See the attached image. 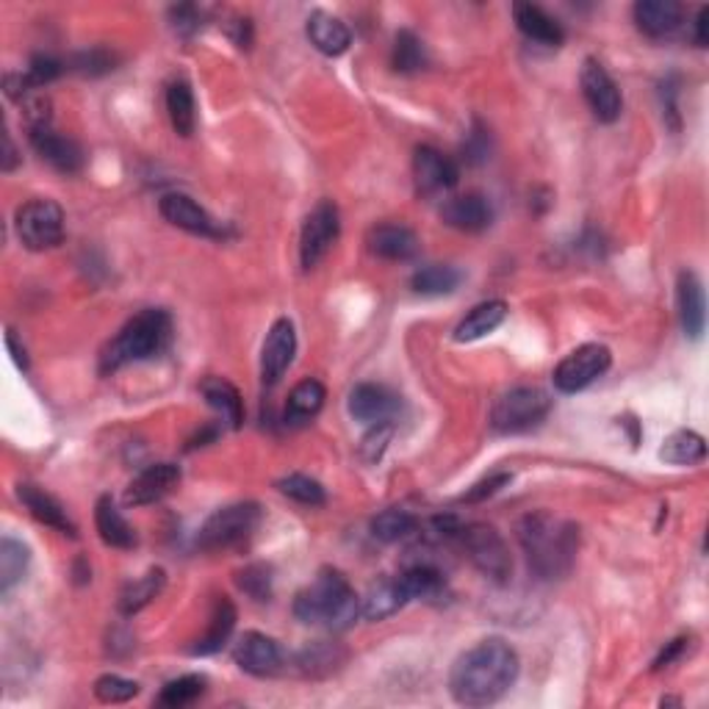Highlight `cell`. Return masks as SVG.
Listing matches in <instances>:
<instances>
[{
    "mask_svg": "<svg viewBox=\"0 0 709 709\" xmlns=\"http://www.w3.org/2000/svg\"><path fill=\"white\" fill-rule=\"evenodd\" d=\"M519 654L502 638H488L455 662L450 690L463 707H491L519 679Z\"/></svg>",
    "mask_w": 709,
    "mask_h": 709,
    "instance_id": "cell-1",
    "label": "cell"
},
{
    "mask_svg": "<svg viewBox=\"0 0 709 709\" xmlns=\"http://www.w3.org/2000/svg\"><path fill=\"white\" fill-rule=\"evenodd\" d=\"M515 532L530 571L538 573L541 580H560L571 571L580 549V530L571 521H560L546 510H535L519 521Z\"/></svg>",
    "mask_w": 709,
    "mask_h": 709,
    "instance_id": "cell-2",
    "label": "cell"
},
{
    "mask_svg": "<svg viewBox=\"0 0 709 709\" xmlns=\"http://www.w3.org/2000/svg\"><path fill=\"white\" fill-rule=\"evenodd\" d=\"M294 615L307 627H327L333 632H341L352 627L354 618L361 615V602L341 571L325 568L314 585L297 593Z\"/></svg>",
    "mask_w": 709,
    "mask_h": 709,
    "instance_id": "cell-3",
    "label": "cell"
},
{
    "mask_svg": "<svg viewBox=\"0 0 709 709\" xmlns=\"http://www.w3.org/2000/svg\"><path fill=\"white\" fill-rule=\"evenodd\" d=\"M172 338V319L161 307H148L137 314L117 336L112 338L101 354V372L112 374L117 369L128 367L137 361H150L155 354L170 347Z\"/></svg>",
    "mask_w": 709,
    "mask_h": 709,
    "instance_id": "cell-4",
    "label": "cell"
},
{
    "mask_svg": "<svg viewBox=\"0 0 709 709\" xmlns=\"http://www.w3.org/2000/svg\"><path fill=\"white\" fill-rule=\"evenodd\" d=\"M549 410L551 399L546 391L521 385V388H513L499 396L491 410V427L497 432H502V435H515V432H526L532 427H538L549 416Z\"/></svg>",
    "mask_w": 709,
    "mask_h": 709,
    "instance_id": "cell-5",
    "label": "cell"
},
{
    "mask_svg": "<svg viewBox=\"0 0 709 709\" xmlns=\"http://www.w3.org/2000/svg\"><path fill=\"white\" fill-rule=\"evenodd\" d=\"M461 544L466 549L468 560L474 562L483 577H488L497 585H504L513 573V557H510L508 544L499 535L497 526L491 524H468L461 526Z\"/></svg>",
    "mask_w": 709,
    "mask_h": 709,
    "instance_id": "cell-6",
    "label": "cell"
},
{
    "mask_svg": "<svg viewBox=\"0 0 709 709\" xmlns=\"http://www.w3.org/2000/svg\"><path fill=\"white\" fill-rule=\"evenodd\" d=\"M260 524V508L255 502H236L228 508H219L217 513L208 515L206 524L200 526L197 546L206 551L231 549L247 541Z\"/></svg>",
    "mask_w": 709,
    "mask_h": 709,
    "instance_id": "cell-7",
    "label": "cell"
},
{
    "mask_svg": "<svg viewBox=\"0 0 709 709\" xmlns=\"http://www.w3.org/2000/svg\"><path fill=\"white\" fill-rule=\"evenodd\" d=\"M14 228H18L20 242L34 253L54 249L65 239V211L54 200H28L18 208Z\"/></svg>",
    "mask_w": 709,
    "mask_h": 709,
    "instance_id": "cell-8",
    "label": "cell"
},
{
    "mask_svg": "<svg viewBox=\"0 0 709 709\" xmlns=\"http://www.w3.org/2000/svg\"><path fill=\"white\" fill-rule=\"evenodd\" d=\"M609 367H613V352L604 344H582L555 369V388L562 394L585 391L602 374H607Z\"/></svg>",
    "mask_w": 709,
    "mask_h": 709,
    "instance_id": "cell-9",
    "label": "cell"
},
{
    "mask_svg": "<svg viewBox=\"0 0 709 709\" xmlns=\"http://www.w3.org/2000/svg\"><path fill=\"white\" fill-rule=\"evenodd\" d=\"M341 233V219H338V208L330 200H322L314 211L307 213L305 225H302L300 236V260L302 269H314L322 264L333 244L338 242Z\"/></svg>",
    "mask_w": 709,
    "mask_h": 709,
    "instance_id": "cell-10",
    "label": "cell"
},
{
    "mask_svg": "<svg viewBox=\"0 0 709 709\" xmlns=\"http://www.w3.org/2000/svg\"><path fill=\"white\" fill-rule=\"evenodd\" d=\"M580 83H582V95H585L588 106H591L593 117H596L598 123H615V119L620 117V108H624L620 89L615 86L613 75H609L596 59L585 61Z\"/></svg>",
    "mask_w": 709,
    "mask_h": 709,
    "instance_id": "cell-11",
    "label": "cell"
},
{
    "mask_svg": "<svg viewBox=\"0 0 709 709\" xmlns=\"http://www.w3.org/2000/svg\"><path fill=\"white\" fill-rule=\"evenodd\" d=\"M414 177L419 195L435 197L441 191L455 189L457 181H461V170H457V164L450 155H443L441 150L425 144L414 155Z\"/></svg>",
    "mask_w": 709,
    "mask_h": 709,
    "instance_id": "cell-12",
    "label": "cell"
},
{
    "mask_svg": "<svg viewBox=\"0 0 709 709\" xmlns=\"http://www.w3.org/2000/svg\"><path fill=\"white\" fill-rule=\"evenodd\" d=\"M161 217L170 222V225L181 228L186 233H195V236L206 239H222V228L219 222H213L211 213L200 206V202L191 200L189 195H181V191H170L159 200Z\"/></svg>",
    "mask_w": 709,
    "mask_h": 709,
    "instance_id": "cell-13",
    "label": "cell"
},
{
    "mask_svg": "<svg viewBox=\"0 0 709 709\" xmlns=\"http://www.w3.org/2000/svg\"><path fill=\"white\" fill-rule=\"evenodd\" d=\"M297 354V333L289 319H278L266 333L264 349H260V377L266 385L280 383Z\"/></svg>",
    "mask_w": 709,
    "mask_h": 709,
    "instance_id": "cell-14",
    "label": "cell"
},
{
    "mask_svg": "<svg viewBox=\"0 0 709 709\" xmlns=\"http://www.w3.org/2000/svg\"><path fill=\"white\" fill-rule=\"evenodd\" d=\"M233 660L244 674L253 676H275L283 665V651L278 640L264 632H244L233 649Z\"/></svg>",
    "mask_w": 709,
    "mask_h": 709,
    "instance_id": "cell-15",
    "label": "cell"
},
{
    "mask_svg": "<svg viewBox=\"0 0 709 709\" xmlns=\"http://www.w3.org/2000/svg\"><path fill=\"white\" fill-rule=\"evenodd\" d=\"M177 483H181V466H175V463H153L125 488V504L128 508H144V504L161 502L166 493L175 491Z\"/></svg>",
    "mask_w": 709,
    "mask_h": 709,
    "instance_id": "cell-16",
    "label": "cell"
},
{
    "mask_svg": "<svg viewBox=\"0 0 709 709\" xmlns=\"http://www.w3.org/2000/svg\"><path fill=\"white\" fill-rule=\"evenodd\" d=\"M441 219L450 228L463 233H483L485 228H491L493 222V206L488 197L468 191V195L450 197L441 206Z\"/></svg>",
    "mask_w": 709,
    "mask_h": 709,
    "instance_id": "cell-17",
    "label": "cell"
},
{
    "mask_svg": "<svg viewBox=\"0 0 709 709\" xmlns=\"http://www.w3.org/2000/svg\"><path fill=\"white\" fill-rule=\"evenodd\" d=\"M396 410H399V396L385 385L363 383L349 394V414L369 427L385 425V421L394 419Z\"/></svg>",
    "mask_w": 709,
    "mask_h": 709,
    "instance_id": "cell-18",
    "label": "cell"
},
{
    "mask_svg": "<svg viewBox=\"0 0 709 709\" xmlns=\"http://www.w3.org/2000/svg\"><path fill=\"white\" fill-rule=\"evenodd\" d=\"M31 144H34L36 155L42 161H48L54 170L72 175L83 166V150L78 148V142H72L70 137H61L54 128L31 130Z\"/></svg>",
    "mask_w": 709,
    "mask_h": 709,
    "instance_id": "cell-19",
    "label": "cell"
},
{
    "mask_svg": "<svg viewBox=\"0 0 709 709\" xmlns=\"http://www.w3.org/2000/svg\"><path fill=\"white\" fill-rule=\"evenodd\" d=\"M369 253L377 255L383 260H410L419 255V236H416L410 228L394 225V222H385V225H377L369 231L367 236Z\"/></svg>",
    "mask_w": 709,
    "mask_h": 709,
    "instance_id": "cell-20",
    "label": "cell"
},
{
    "mask_svg": "<svg viewBox=\"0 0 709 709\" xmlns=\"http://www.w3.org/2000/svg\"><path fill=\"white\" fill-rule=\"evenodd\" d=\"M18 497H20V502L31 510V515H34L36 521H42V524L50 526V530L61 532V535H67V538H75L78 526L72 524V519L67 515V510L61 508V502H56L48 491H42L39 485L20 483Z\"/></svg>",
    "mask_w": 709,
    "mask_h": 709,
    "instance_id": "cell-21",
    "label": "cell"
},
{
    "mask_svg": "<svg viewBox=\"0 0 709 709\" xmlns=\"http://www.w3.org/2000/svg\"><path fill=\"white\" fill-rule=\"evenodd\" d=\"M676 307H679L685 336L701 338L704 325H707V300H704V286L696 272H682L676 280Z\"/></svg>",
    "mask_w": 709,
    "mask_h": 709,
    "instance_id": "cell-22",
    "label": "cell"
},
{
    "mask_svg": "<svg viewBox=\"0 0 709 709\" xmlns=\"http://www.w3.org/2000/svg\"><path fill=\"white\" fill-rule=\"evenodd\" d=\"M635 23L646 36L662 39L682 25V7L674 0H640L635 3Z\"/></svg>",
    "mask_w": 709,
    "mask_h": 709,
    "instance_id": "cell-23",
    "label": "cell"
},
{
    "mask_svg": "<svg viewBox=\"0 0 709 709\" xmlns=\"http://www.w3.org/2000/svg\"><path fill=\"white\" fill-rule=\"evenodd\" d=\"M233 629H236V607H233V602L228 596H219L217 602H213L208 629L195 640L191 654L195 656L217 654V651L231 640Z\"/></svg>",
    "mask_w": 709,
    "mask_h": 709,
    "instance_id": "cell-24",
    "label": "cell"
},
{
    "mask_svg": "<svg viewBox=\"0 0 709 709\" xmlns=\"http://www.w3.org/2000/svg\"><path fill=\"white\" fill-rule=\"evenodd\" d=\"M513 20L526 39L546 45V48H557V45H562V39H566L562 25L557 23L551 14H546L544 9L535 7V3H515Z\"/></svg>",
    "mask_w": 709,
    "mask_h": 709,
    "instance_id": "cell-25",
    "label": "cell"
},
{
    "mask_svg": "<svg viewBox=\"0 0 709 709\" xmlns=\"http://www.w3.org/2000/svg\"><path fill=\"white\" fill-rule=\"evenodd\" d=\"M307 39L325 56H341L352 45V34L344 25V20L333 18L327 12H314L307 18Z\"/></svg>",
    "mask_w": 709,
    "mask_h": 709,
    "instance_id": "cell-26",
    "label": "cell"
},
{
    "mask_svg": "<svg viewBox=\"0 0 709 709\" xmlns=\"http://www.w3.org/2000/svg\"><path fill=\"white\" fill-rule=\"evenodd\" d=\"M200 394L233 430L244 425V399L236 385L225 377H206L200 383Z\"/></svg>",
    "mask_w": 709,
    "mask_h": 709,
    "instance_id": "cell-27",
    "label": "cell"
},
{
    "mask_svg": "<svg viewBox=\"0 0 709 709\" xmlns=\"http://www.w3.org/2000/svg\"><path fill=\"white\" fill-rule=\"evenodd\" d=\"M405 604H408V593H405L399 577H396V580H380L374 582L367 596H363L361 615L367 620H372V624H377V620H385L399 613Z\"/></svg>",
    "mask_w": 709,
    "mask_h": 709,
    "instance_id": "cell-28",
    "label": "cell"
},
{
    "mask_svg": "<svg viewBox=\"0 0 709 709\" xmlns=\"http://www.w3.org/2000/svg\"><path fill=\"white\" fill-rule=\"evenodd\" d=\"M508 319V302L502 300H488L479 302L477 307H472L466 314V319L455 327V341H477V338L491 336L502 322Z\"/></svg>",
    "mask_w": 709,
    "mask_h": 709,
    "instance_id": "cell-29",
    "label": "cell"
},
{
    "mask_svg": "<svg viewBox=\"0 0 709 709\" xmlns=\"http://www.w3.org/2000/svg\"><path fill=\"white\" fill-rule=\"evenodd\" d=\"M95 524L103 544L112 546V549H133L137 546V530L123 519V513H119L112 497L97 499Z\"/></svg>",
    "mask_w": 709,
    "mask_h": 709,
    "instance_id": "cell-30",
    "label": "cell"
},
{
    "mask_svg": "<svg viewBox=\"0 0 709 709\" xmlns=\"http://www.w3.org/2000/svg\"><path fill=\"white\" fill-rule=\"evenodd\" d=\"M405 593H408V602H427L438 604L446 596V580L443 573L432 566H410L408 571L399 577Z\"/></svg>",
    "mask_w": 709,
    "mask_h": 709,
    "instance_id": "cell-31",
    "label": "cell"
},
{
    "mask_svg": "<svg viewBox=\"0 0 709 709\" xmlns=\"http://www.w3.org/2000/svg\"><path fill=\"white\" fill-rule=\"evenodd\" d=\"M704 457H707V443L693 430H676L674 435L665 438L660 450V461L671 466H698Z\"/></svg>",
    "mask_w": 709,
    "mask_h": 709,
    "instance_id": "cell-32",
    "label": "cell"
},
{
    "mask_svg": "<svg viewBox=\"0 0 709 709\" xmlns=\"http://www.w3.org/2000/svg\"><path fill=\"white\" fill-rule=\"evenodd\" d=\"M325 385L319 380H302L294 385V391L289 394V405H286V421L291 425H305L314 419L325 405Z\"/></svg>",
    "mask_w": 709,
    "mask_h": 709,
    "instance_id": "cell-33",
    "label": "cell"
},
{
    "mask_svg": "<svg viewBox=\"0 0 709 709\" xmlns=\"http://www.w3.org/2000/svg\"><path fill=\"white\" fill-rule=\"evenodd\" d=\"M166 585V573L164 568H150L144 577L130 582L123 593H119V613L123 615H137L139 609L148 607Z\"/></svg>",
    "mask_w": 709,
    "mask_h": 709,
    "instance_id": "cell-34",
    "label": "cell"
},
{
    "mask_svg": "<svg viewBox=\"0 0 709 709\" xmlns=\"http://www.w3.org/2000/svg\"><path fill=\"white\" fill-rule=\"evenodd\" d=\"M166 112H170L172 128H175L177 137L189 139L191 133H195L197 112H195V95H191L189 83L175 81L170 89H166Z\"/></svg>",
    "mask_w": 709,
    "mask_h": 709,
    "instance_id": "cell-35",
    "label": "cell"
},
{
    "mask_svg": "<svg viewBox=\"0 0 709 709\" xmlns=\"http://www.w3.org/2000/svg\"><path fill=\"white\" fill-rule=\"evenodd\" d=\"M461 280L463 275L461 269H455V266L430 264V266H421L419 272L410 278V286H414L416 294L443 297V294H452V291L461 286Z\"/></svg>",
    "mask_w": 709,
    "mask_h": 709,
    "instance_id": "cell-36",
    "label": "cell"
},
{
    "mask_svg": "<svg viewBox=\"0 0 709 709\" xmlns=\"http://www.w3.org/2000/svg\"><path fill=\"white\" fill-rule=\"evenodd\" d=\"M416 530H419V519H416L414 513H408V510L399 508L383 510V513L374 515L372 521V535L377 541H383V544H399V541L410 538Z\"/></svg>",
    "mask_w": 709,
    "mask_h": 709,
    "instance_id": "cell-37",
    "label": "cell"
},
{
    "mask_svg": "<svg viewBox=\"0 0 709 709\" xmlns=\"http://www.w3.org/2000/svg\"><path fill=\"white\" fill-rule=\"evenodd\" d=\"M31 562L28 546L14 538L0 541V591L9 593L25 577Z\"/></svg>",
    "mask_w": 709,
    "mask_h": 709,
    "instance_id": "cell-38",
    "label": "cell"
},
{
    "mask_svg": "<svg viewBox=\"0 0 709 709\" xmlns=\"http://www.w3.org/2000/svg\"><path fill=\"white\" fill-rule=\"evenodd\" d=\"M391 67L403 75L419 72L427 67V50L425 42L414 34V31H399L391 48Z\"/></svg>",
    "mask_w": 709,
    "mask_h": 709,
    "instance_id": "cell-39",
    "label": "cell"
},
{
    "mask_svg": "<svg viewBox=\"0 0 709 709\" xmlns=\"http://www.w3.org/2000/svg\"><path fill=\"white\" fill-rule=\"evenodd\" d=\"M202 693H206V679H202V676L189 674V676H181V679L166 682L164 690H161V696H159V704L161 707L181 709V707H189V704H195Z\"/></svg>",
    "mask_w": 709,
    "mask_h": 709,
    "instance_id": "cell-40",
    "label": "cell"
},
{
    "mask_svg": "<svg viewBox=\"0 0 709 709\" xmlns=\"http://www.w3.org/2000/svg\"><path fill=\"white\" fill-rule=\"evenodd\" d=\"M278 491L283 493V497L294 499V502L307 504V508L325 504V488H322L316 479L305 477V474H289V477H283L278 483Z\"/></svg>",
    "mask_w": 709,
    "mask_h": 709,
    "instance_id": "cell-41",
    "label": "cell"
},
{
    "mask_svg": "<svg viewBox=\"0 0 709 709\" xmlns=\"http://www.w3.org/2000/svg\"><path fill=\"white\" fill-rule=\"evenodd\" d=\"M95 696L103 704H125L139 696V682L125 679V676L106 674L95 682Z\"/></svg>",
    "mask_w": 709,
    "mask_h": 709,
    "instance_id": "cell-42",
    "label": "cell"
},
{
    "mask_svg": "<svg viewBox=\"0 0 709 709\" xmlns=\"http://www.w3.org/2000/svg\"><path fill=\"white\" fill-rule=\"evenodd\" d=\"M236 582L253 602H269L272 598V571L266 566L244 568L236 577Z\"/></svg>",
    "mask_w": 709,
    "mask_h": 709,
    "instance_id": "cell-43",
    "label": "cell"
},
{
    "mask_svg": "<svg viewBox=\"0 0 709 709\" xmlns=\"http://www.w3.org/2000/svg\"><path fill=\"white\" fill-rule=\"evenodd\" d=\"M510 483H513V474H510V472H493V474H488L485 479H479V483H474L472 488H468V491L463 493L461 502L463 504H479V502H485V499L497 497V493L502 491L504 485H510Z\"/></svg>",
    "mask_w": 709,
    "mask_h": 709,
    "instance_id": "cell-44",
    "label": "cell"
},
{
    "mask_svg": "<svg viewBox=\"0 0 709 709\" xmlns=\"http://www.w3.org/2000/svg\"><path fill=\"white\" fill-rule=\"evenodd\" d=\"M391 435H394V425H391V421H385V425H372V430L367 432V438H363L361 443L363 461L377 463L380 457H383L385 446H388Z\"/></svg>",
    "mask_w": 709,
    "mask_h": 709,
    "instance_id": "cell-45",
    "label": "cell"
},
{
    "mask_svg": "<svg viewBox=\"0 0 709 709\" xmlns=\"http://www.w3.org/2000/svg\"><path fill=\"white\" fill-rule=\"evenodd\" d=\"M72 65H75V70L83 72V75H103V72L114 70L117 59H114V54H108L106 48H95L86 50V54H78Z\"/></svg>",
    "mask_w": 709,
    "mask_h": 709,
    "instance_id": "cell-46",
    "label": "cell"
},
{
    "mask_svg": "<svg viewBox=\"0 0 709 709\" xmlns=\"http://www.w3.org/2000/svg\"><path fill=\"white\" fill-rule=\"evenodd\" d=\"M488 155H491V137H488V130L483 125H474V130L466 137V142H463V159L468 164H483Z\"/></svg>",
    "mask_w": 709,
    "mask_h": 709,
    "instance_id": "cell-47",
    "label": "cell"
},
{
    "mask_svg": "<svg viewBox=\"0 0 709 709\" xmlns=\"http://www.w3.org/2000/svg\"><path fill=\"white\" fill-rule=\"evenodd\" d=\"M61 70H65V67H61V61H56L54 56H34L25 75L31 78V83H34V86L42 89V86H48L50 81H56V78L61 75Z\"/></svg>",
    "mask_w": 709,
    "mask_h": 709,
    "instance_id": "cell-48",
    "label": "cell"
},
{
    "mask_svg": "<svg viewBox=\"0 0 709 709\" xmlns=\"http://www.w3.org/2000/svg\"><path fill=\"white\" fill-rule=\"evenodd\" d=\"M170 20H172V28H175L177 34H195V31L200 28V9L175 7L170 9Z\"/></svg>",
    "mask_w": 709,
    "mask_h": 709,
    "instance_id": "cell-49",
    "label": "cell"
},
{
    "mask_svg": "<svg viewBox=\"0 0 709 709\" xmlns=\"http://www.w3.org/2000/svg\"><path fill=\"white\" fill-rule=\"evenodd\" d=\"M687 643H690L687 638L671 640V643L665 646V649H662V654L654 660V671H662V669H669V665H674V662L682 656V651H685Z\"/></svg>",
    "mask_w": 709,
    "mask_h": 709,
    "instance_id": "cell-50",
    "label": "cell"
},
{
    "mask_svg": "<svg viewBox=\"0 0 709 709\" xmlns=\"http://www.w3.org/2000/svg\"><path fill=\"white\" fill-rule=\"evenodd\" d=\"M707 28H709V9H698L696 18V45L698 48H707Z\"/></svg>",
    "mask_w": 709,
    "mask_h": 709,
    "instance_id": "cell-51",
    "label": "cell"
},
{
    "mask_svg": "<svg viewBox=\"0 0 709 709\" xmlns=\"http://www.w3.org/2000/svg\"><path fill=\"white\" fill-rule=\"evenodd\" d=\"M3 144H7V150H3V172H12L14 166H18V150H14V144H12V137H3Z\"/></svg>",
    "mask_w": 709,
    "mask_h": 709,
    "instance_id": "cell-52",
    "label": "cell"
},
{
    "mask_svg": "<svg viewBox=\"0 0 709 709\" xmlns=\"http://www.w3.org/2000/svg\"><path fill=\"white\" fill-rule=\"evenodd\" d=\"M7 344H9V349H12V352H14V361H18V367L28 369V354H25V347H23V349L18 347V338H14V333H12V330H9Z\"/></svg>",
    "mask_w": 709,
    "mask_h": 709,
    "instance_id": "cell-53",
    "label": "cell"
}]
</instances>
